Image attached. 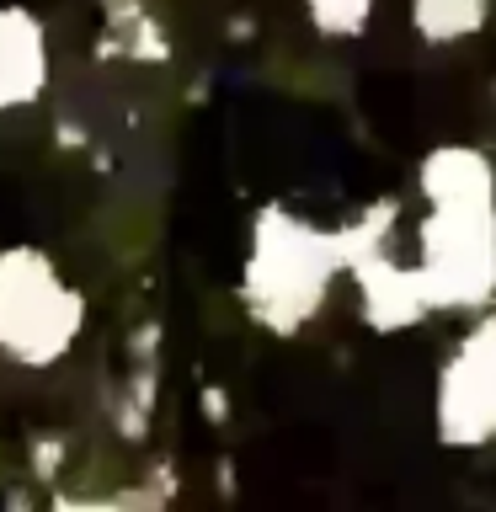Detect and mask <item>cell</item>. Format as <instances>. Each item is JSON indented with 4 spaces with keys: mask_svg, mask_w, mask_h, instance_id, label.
I'll use <instances>...</instances> for the list:
<instances>
[{
    "mask_svg": "<svg viewBox=\"0 0 496 512\" xmlns=\"http://www.w3.org/2000/svg\"><path fill=\"white\" fill-rule=\"evenodd\" d=\"M80 299L38 251L0 256V347L16 363H54L80 331Z\"/></svg>",
    "mask_w": 496,
    "mask_h": 512,
    "instance_id": "obj_1",
    "label": "cell"
},
{
    "mask_svg": "<svg viewBox=\"0 0 496 512\" xmlns=\"http://www.w3.org/2000/svg\"><path fill=\"white\" fill-rule=\"evenodd\" d=\"M438 422L443 438L454 443H480L496 432V320H486L475 336H464L454 363L443 368Z\"/></svg>",
    "mask_w": 496,
    "mask_h": 512,
    "instance_id": "obj_2",
    "label": "cell"
},
{
    "mask_svg": "<svg viewBox=\"0 0 496 512\" xmlns=\"http://www.w3.org/2000/svg\"><path fill=\"white\" fill-rule=\"evenodd\" d=\"M43 80V32L27 11H0V107L32 102Z\"/></svg>",
    "mask_w": 496,
    "mask_h": 512,
    "instance_id": "obj_3",
    "label": "cell"
},
{
    "mask_svg": "<svg viewBox=\"0 0 496 512\" xmlns=\"http://www.w3.org/2000/svg\"><path fill=\"white\" fill-rule=\"evenodd\" d=\"M416 11V27H422V38L432 43H454L464 32L480 27V16H486V0H411Z\"/></svg>",
    "mask_w": 496,
    "mask_h": 512,
    "instance_id": "obj_4",
    "label": "cell"
},
{
    "mask_svg": "<svg viewBox=\"0 0 496 512\" xmlns=\"http://www.w3.org/2000/svg\"><path fill=\"white\" fill-rule=\"evenodd\" d=\"M368 6H374V0H310L315 22L326 32H342V38H352V32L368 22Z\"/></svg>",
    "mask_w": 496,
    "mask_h": 512,
    "instance_id": "obj_5",
    "label": "cell"
},
{
    "mask_svg": "<svg viewBox=\"0 0 496 512\" xmlns=\"http://www.w3.org/2000/svg\"><path fill=\"white\" fill-rule=\"evenodd\" d=\"M203 411H208V416H224V395L208 390V395H203Z\"/></svg>",
    "mask_w": 496,
    "mask_h": 512,
    "instance_id": "obj_6",
    "label": "cell"
}]
</instances>
